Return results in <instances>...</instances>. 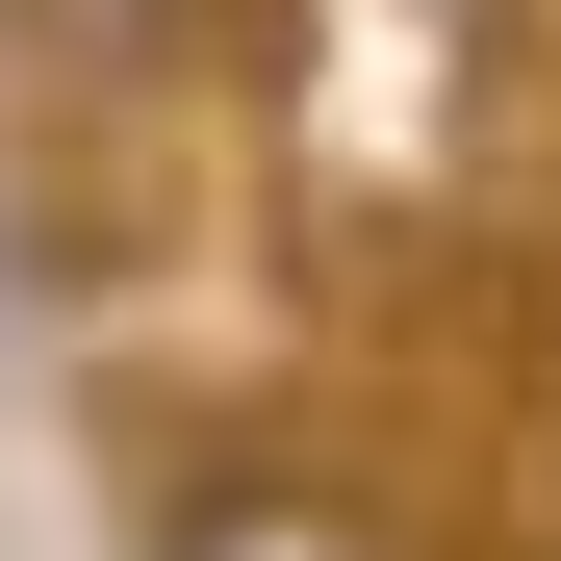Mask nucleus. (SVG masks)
I'll list each match as a JSON object with an SVG mask.
<instances>
[{"instance_id":"obj_1","label":"nucleus","mask_w":561,"mask_h":561,"mask_svg":"<svg viewBox=\"0 0 561 561\" xmlns=\"http://www.w3.org/2000/svg\"><path fill=\"white\" fill-rule=\"evenodd\" d=\"M128 561H409V511L357 459H280V434H205L179 485L128 511Z\"/></svg>"}]
</instances>
